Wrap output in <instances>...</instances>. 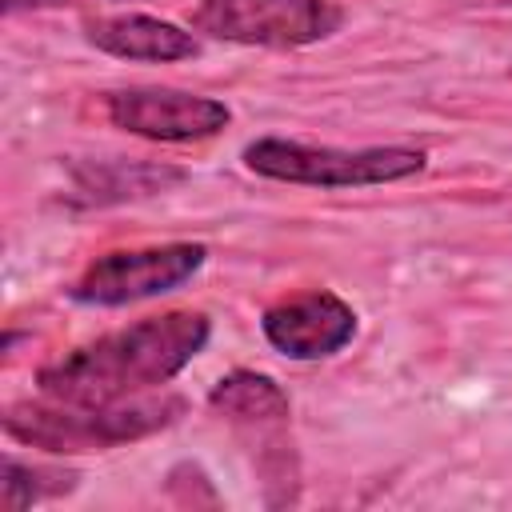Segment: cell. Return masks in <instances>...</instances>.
Listing matches in <instances>:
<instances>
[{
    "label": "cell",
    "instance_id": "1",
    "mask_svg": "<svg viewBox=\"0 0 512 512\" xmlns=\"http://www.w3.org/2000/svg\"><path fill=\"white\" fill-rule=\"evenodd\" d=\"M208 344V316L164 312L116 328L40 368V388L56 404H116L140 388L172 380Z\"/></svg>",
    "mask_w": 512,
    "mask_h": 512
},
{
    "label": "cell",
    "instance_id": "2",
    "mask_svg": "<svg viewBox=\"0 0 512 512\" xmlns=\"http://www.w3.org/2000/svg\"><path fill=\"white\" fill-rule=\"evenodd\" d=\"M184 412V400H116V404H16L4 416L8 436L36 444L44 452H84L112 448L124 440H140Z\"/></svg>",
    "mask_w": 512,
    "mask_h": 512
},
{
    "label": "cell",
    "instance_id": "3",
    "mask_svg": "<svg viewBox=\"0 0 512 512\" xmlns=\"http://www.w3.org/2000/svg\"><path fill=\"white\" fill-rule=\"evenodd\" d=\"M244 164L268 180L312 184V188H364L416 176L424 152L416 148H316L300 140L264 136L244 148Z\"/></svg>",
    "mask_w": 512,
    "mask_h": 512
},
{
    "label": "cell",
    "instance_id": "4",
    "mask_svg": "<svg viewBox=\"0 0 512 512\" xmlns=\"http://www.w3.org/2000/svg\"><path fill=\"white\" fill-rule=\"evenodd\" d=\"M192 24L232 44L300 48L332 36L340 8L332 0H200Z\"/></svg>",
    "mask_w": 512,
    "mask_h": 512
},
{
    "label": "cell",
    "instance_id": "5",
    "mask_svg": "<svg viewBox=\"0 0 512 512\" xmlns=\"http://www.w3.org/2000/svg\"><path fill=\"white\" fill-rule=\"evenodd\" d=\"M204 244H160V248H136V252H108L72 284V300L80 304H132L160 292L180 288L192 280L204 264Z\"/></svg>",
    "mask_w": 512,
    "mask_h": 512
},
{
    "label": "cell",
    "instance_id": "6",
    "mask_svg": "<svg viewBox=\"0 0 512 512\" xmlns=\"http://www.w3.org/2000/svg\"><path fill=\"white\" fill-rule=\"evenodd\" d=\"M108 120L148 140L184 144L220 132L228 124V108L212 96H192L176 88H124L108 96Z\"/></svg>",
    "mask_w": 512,
    "mask_h": 512
},
{
    "label": "cell",
    "instance_id": "7",
    "mask_svg": "<svg viewBox=\"0 0 512 512\" xmlns=\"http://www.w3.org/2000/svg\"><path fill=\"white\" fill-rule=\"evenodd\" d=\"M356 332V312L332 292H300L264 312V336L292 360H320L340 352Z\"/></svg>",
    "mask_w": 512,
    "mask_h": 512
},
{
    "label": "cell",
    "instance_id": "8",
    "mask_svg": "<svg viewBox=\"0 0 512 512\" xmlns=\"http://www.w3.org/2000/svg\"><path fill=\"white\" fill-rule=\"evenodd\" d=\"M212 408L224 412L244 440L252 444V452L260 448V472L268 476V460L276 456L284 468L292 464L284 428H288V396L280 392V384L272 376L260 372H232L212 388Z\"/></svg>",
    "mask_w": 512,
    "mask_h": 512
},
{
    "label": "cell",
    "instance_id": "9",
    "mask_svg": "<svg viewBox=\"0 0 512 512\" xmlns=\"http://www.w3.org/2000/svg\"><path fill=\"white\" fill-rule=\"evenodd\" d=\"M88 40L100 52H112V56H124V60H184V56L200 52L192 32H184L168 20H156V16H140V12L112 16V20H92Z\"/></svg>",
    "mask_w": 512,
    "mask_h": 512
},
{
    "label": "cell",
    "instance_id": "10",
    "mask_svg": "<svg viewBox=\"0 0 512 512\" xmlns=\"http://www.w3.org/2000/svg\"><path fill=\"white\" fill-rule=\"evenodd\" d=\"M184 180V172L176 168H152V164H108V168H92L84 172V192H92V200H124V196H148L156 188H168Z\"/></svg>",
    "mask_w": 512,
    "mask_h": 512
},
{
    "label": "cell",
    "instance_id": "11",
    "mask_svg": "<svg viewBox=\"0 0 512 512\" xmlns=\"http://www.w3.org/2000/svg\"><path fill=\"white\" fill-rule=\"evenodd\" d=\"M76 484V472H56V468H28L20 460H4V508H24L44 496H60Z\"/></svg>",
    "mask_w": 512,
    "mask_h": 512
},
{
    "label": "cell",
    "instance_id": "12",
    "mask_svg": "<svg viewBox=\"0 0 512 512\" xmlns=\"http://www.w3.org/2000/svg\"><path fill=\"white\" fill-rule=\"evenodd\" d=\"M64 0H4V12H20V8H52Z\"/></svg>",
    "mask_w": 512,
    "mask_h": 512
}]
</instances>
